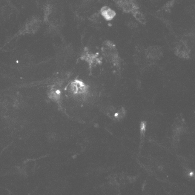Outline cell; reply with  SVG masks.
<instances>
[{"label": "cell", "mask_w": 195, "mask_h": 195, "mask_svg": "<svg viewBox=\"0 0 195 195\" xmlns=\"http://www.w3.org/2000/svg\"><path fill=\"white\" fill-rule=\"evenodd\" d=\"M125 116V110L123 108H121L120 110H118V111L115 112L113 117L117 120H120L124 118Z\"/></svg>", "instance_id": "10"}, {"label": "cell", "mask_w": 195, "mask_h": 195, "mask_svg": "<svg viewBox=\"0 0 195 195\" xmlns=\"http://www.w3.org/2000/svg\"><path fill=\"white\" fill-rule=\"evenodd\" d=\"M99 14L103 19H105L107 21L113 20L116 16V13L115 11L107 5H104L101 8Z\"/></svg>", "instance_id": "7"}, {"label": "cell", "mask_w": 195, "mask_h": 195, "mask_svg": "<svg viewBox=\"0 0 195 195\" xmlns=\"http://www.w3.org/2000/svg\"><path fill=\"white\" fill-rule=\"evenodd\" d=\"M145 130H146V124L144 122H142L141 124V128H140V133H141V137H140V148L143 145V142L145 138Z\"/></svg>", "instance_id": "12"}, {"label": "cell", "mask_w": 195, "mask_h": 195, "mask_svg": "<svg viewBox=\"0 0 195 195\" xmlns=\"http://www.w3.org/2000/svg\"><path fill=\"white\" fill-rule=\"evenodd\" d=\"M81 59L88 63L90 71L98 65H100L102 62L101 59L98 54L93 53L88 48H86L82 53Z\"/></svg>", "instance_id": "2"}, {"label": "cell", "mask_w": 195, "mask_h": 195, "mask_svg": "<svg viewBox=\"0 0 195 195\" xmlns=\"http://www.w3.org/2000/svg\"><path fill=\"white\" fill-rule=\"evenodd\" d=\"M133 17L136 19L137 21H138L139 23L141 24L142 25H145L146 23V20L145 15L141 12V11L139 9L137 11H135L134 13L132 14Z\"/></svg>", "instance_id": "8"}, {"label": "cell", "mask_w": 195, "mask_h": 195, "mask_svg": "<svg viewBox=\"0 0 195 195\" xmlns=\"http://www.w3.org/2000/svg\"><path fill=\"white\" fill-rule=\"evenodd\" d=\"M174 52L175 54L182 59H189L191 52V49L189 45V42L186 39H182L176 45Z\"/></svg>", "instance_id": "3"}, {"label": "cell", "mask_w": 195, "mask_h": 195, "mask_svg": "<svg viewBox=\"0 0 195 195\" xmlns=\"http://www.w3.org/2000/svg\"><path fill=\"white\" fill-rule=\"evenodd\" d=\"M50 95H51V98L53 99V100H56V102L59 100H60V91L59 90L57 89V88H55V89H52L51 91V93H50Z\"/></svg>", "instance_id": "11"}, {"label": "cell", "mask_w": 195, "mask_h": 195, "mask_svg": "<svg viewBox=\"0 0 195 195\" xmlns=\"http://www.w3.org/2000/svg\"><path fill=\"white\" fill-rule=\"evenodd\" d=\"M144 53L148 59L158 60L163 56V51L160 46H150L144 49Z\"/></svg>", "instance_id": "6"}, {"label": "cell", "mask_w": 195, "mask_h": 195, "mask_svg": "<svg viewBox=\"0 0 195 195\" xmlns=\"http://www.w3.org/2000/svg\"><path fill=\"white\" fill-rule=\"evenodd\" d=\"M89 19L91 22L96 24H100L102 22V19H103V18L102 17L99 13H94L90 16Z\"/></svg>", "instance_id": "9"}, {"label": "cell", "mask_w": 195, "mask_h": 195, "mask_svg": "<svg viewBox=\"0 0 195 195\" xmlns=\"http://www.w3.org/2000/svg\"><path fill=\"white\" fill-rule=\"evenodd\" d=\"M116 4L125 13L132 14L140 9L135 0H114Z\"/></svg>", "instance_id": "4"}, {"label": "cell", "mask_w": 195, "mask_h": 195, "mask_svg": "<svg viewBox=\"0 0 195 195\" xmlns=\"http://www.w3.org/2000/svg\"><path fill=\"white\" fill-rule=\"evenodd\" d=\"M89 86L82 81L75 80L69 85V90L71 94L77 96H84L88 93Z\"/></svg>", "instance_id": "5"}, {"label": "cell", "mask_w": 195, "mask_h": 195, "mask_svg": "<svg viewBox=\"0 0 195 195\" xmlns=\"http://www.w3.org/2000/svg\"><path fill=\"white\" fill-rule=\"evenodd\" d=\"M103 56L107 61L115 66H120L121 58L116 45L110 40L104 41L101 48Z\"/></svg>", "instance_id": "1"}]
</instances>
